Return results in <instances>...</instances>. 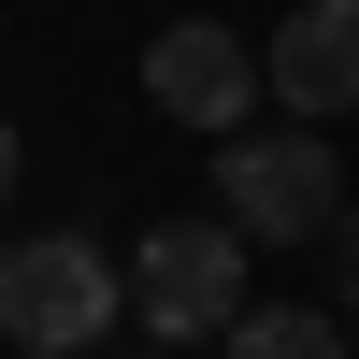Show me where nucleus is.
I'll use <instances>...</instances> for the list:
<instances>
[{
  "mask_svg": "<svg viewBox=\"0 0 359 359\" xmlns=\"http://www.w3.org/2000/svg\"><path fill=\"white\" fill-rule=\"evenodd\" d=\"M115 316H130V273L86 230H15L0 245V345L15 359H101Z\"/></svg>",
  "mask_w": 359,
  "mask_h": 359,
  "instance_id": "f257e3e1",
  "label": "nucleus"
},
{
  "mask_svg": "<svg viewBox=\"0 0 359 359\" xmlns=\"http://www.w3.org/2000/svg\"><path fill=\"white\" fill-rule=\"evenodd\" d=\"M216 201H230V230L245 245H331L345 230V158H331V130H245V144H216Z\"/></svg>",
  "mask_w": 359,
  "mask_h": 359,
  "instance_id": "f03ea898",
  "label": "nucleus"
},
{
  "mask_svg": "<svg viewBox=\"0 0 359 359\" xmlns=\"http://www.w3.org/2000/svg\"><path fill=\"white\" fill-rule=\"evenodd\" d=\"M130 316L158 345H201V331H245V230L230 216H158L130 245Z\"/></svg>",
  "mask_w": 359,
  "mask_h": 359,
  "instance_id": "7ed1b4c3",
  "label": "nucleus"
},
{
  "mask_svg": "<svg viewBox=\"0 0 359 359\" xmlns=\"http://www.w3.org/2000/svg\"><path fill=\"white\" fill-rule=\"evenodd\" d=\"M259 86H273V57H245V29H216V15H172L158 43H144V101H158L172 130H201V144H245Z\"/></svg>",
  "mask_w": 359,
  "mask_h": 359,
  "instance_id": "20e7f679",
  "label": "nucleus"
},
{
  "mask_svg": "<svg viewBox=\"0 0 359 359\" xmlns=\"http://www.w3.org/2000/svg\"><path fill=\"white\" fill-rule=\"evenodd\" d=\"M273 101L302 115V130L359 115V0H302V15L273 29Z\"/></svg>",
  "mask_w": 359,
  "mask_h": 359,
  "instance_id": "39448f33",
  "label": "nucleus"
},
{
  "mask_svg": "<svg viewBox=\"0 0 359 359\" xmlns=\"http://www.w3.org/2000/svg\"><path fill=\"white\" fill-rule=\"evenodd\" d=\"M230 359H345V316H302V302H245Z\"/></svg>",
  "mask_w": 359,
  "mask_h": 359,
  "instance_id": "423d86ee",
  "label": "nucleus"
},
{
  "mask_svg": "<svg viewBox=\"0 0 359 359\" xmlns=\"http://www.w3.org/2000/svg\"><path fill=\"white\" fill-rule=\"evenodd\" d=\"M331 316H359V201H345V230H331Z\"/></svg>",
  "mask_w": 359,
  "mask_h": 359,
  "instance_id": "0eeeda50",
  "label": "nucleus"
},
{
  "mask_svg": "<svg viewBox=\"0 0 359 359\" xmlns=\"http://www.w3.org/2000/svg\"><path fill=\"white\" fill-rule=\"evenodd\" d=\"M0 201H15V130H0Z\"/></svg>",
  "mask_w": 359,
  "mask_h": 359,
  "instance_id": "6e6552de",
  "label": "nucleus"
}]
</instances>
